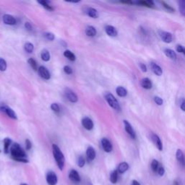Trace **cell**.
I'll return each instance as SVG.
<instances>
[{
  "mask_svg": "<svg viewBox=\"0 0 185 185\" xmlns=\"http://www.w3.org/2000/svg\"><path fill=\"white\" fill-rule=\"evenodd\" d=\"M118 178H119V173L117 172V170H114L111 173L110 181L112 184H116L118 181Z\"/></svg>",
  "mask_w": 185,
  "mask_h": 185,
  "instance_id": "cell-25",
  "label": "cell"
},
{
  "mask_svg": "<svg viewBox=\"0 0 185 185\" xmlns=\"http://www.w3.org/2000/svg\"><path fill=\"white\" fill-rule=\"evenodd\" d=\"M31 148H32L31 142L28 139H26V140H25V148H26V150H31Z\"/></svg>",
  "mask_w": 185,
  "mask_h": 185,
  "instance_id": "cell-43",
  "label": "cell"
},
{
  "mask_svg": "<svg viewBox=\"0 0 185 185\" xmlns=\"http://www.w3.org/2000/svg\"><path fill=\"white\" fill-rule=\"evenodd\" d=\"M85 33L88 36H90V37H94L96 36V34H97V31H96V29L93 26H88L87 28L85 30Z\"/></svg>",
  "mask_w": 185,
  "mask_h": 185,
  "instance_id": "cell-21",
  "label": "cell"
},
{
  "mask_svg": "<svg viewBox=\"0 0 185 185\" xmlns=\"http://www.w3.org/2000/svg\"><path fill=\"white\" fill-rule=\"evenodd\" d=\"M87 14L88 16H90L92 18H98V13L94 8H88L87 10Z\"/></svg>",
  "mask_w": 185,
  "mask_h": 185,
  "instance_id": "cell-26",
  "label": "cell"
},
{
  "mask_svg": "<svg viewBox=\"0 0 185 185\" xmlns=\"http://www.w3.org/2000/svg\"><path fill=\"white\" fill-rule=\"evenodd\" d=\"M12 143L11 139L9 138H5L4 140V151L6 154H7L9 153V148L10 146Z\"/></svg>",
  "mask_w": 185,
  "mask_h": 185,
  "instance_id": "cell-28",
  "label": "cell"
},
{
  "mask_svg": "<svg viewBox=\"0 0 185 185\" xmlns=\"http://www.w3.org/2000/svg\"><path fill=\"white\" fill-rule=\"evenodd\" d=\"M46 182L49 185H56L58 182V178L55 172L49 171L46 174Z\"/></svg>",
  "mask_w": 185,
  "mask_h": 185,
  "instance_id": "cell-4",
  "label": "cell"
},
{
  "mask_svg": "<svg viewBox=\"0 0 185 185\" xmlns=\"http://www.w3.org/2000/svg\"><path fill=\"white\" fill-rule=\"evenodd\" d=\"M129 169V164L126 162H122L118 166L117 172L119 174H124Z\"/></svg>",
  "mask_w": 185,
  "mask_h": 185,
  "instance_id": "cell-19",
  "label": "cell"
},
{
  "mask_svg": "<svg viewBox=\"0 0 185 185\" xmlns=\"http://www.w3.org/2000/svg\"><path fill=\"white\" fill-rule=\"evenodd\" d=\"M101 145H102V147H103V149L104 150V151L106 153L111 152L112 149H113V147H112L111 143V142L107 138L102 139Z\"/></svg>",
  "mask_w": 185,
  "mask_h": 185,
  "instance_id": "cell-9",
  "label": "cell"
},
{
  "mask_svg": "<svg viewBox=\"0 0 185 185\" xmlns=\"http://www.w3.org/2000/svg\"><path fill=\"white\" fill-rule=\"evenodd\" d=\"M96 151L95 149L92 146H89L86 150V156L88 161H92L96 158Z\"/></svg>",
  "mask_w": 185,
  "mask_h": 185,
  "instance_id": "cell-14",
  "label": "cell"
},
{
  "mask_svg": "<svg viewBox=\"0 0 185 185\" xmlns=\"http://www.w3.org/2000/svg\"><path fill=\"white\" fill-rule=\"evenodd\" d=\"M65 96L68 100L72 103H76L78 100V98L76 94L72 90L67 88L65 90Z\"/></svg>",
  "mask_w": 185,
  "mask_h": 185,
  "instance_id": "cell-7",
  "label": "cell"
},
{
  "mask_svg": "<svg viewBox=\"0 0 185 185\" xmlns=\"http://www.w3.org/2000/svg\"><path fill=\"white\" fill-rule=\"evenodd\" d=\"M52 150H53L54 158L55 159L56 162H57L58 168L62 171L64 166V162H65L64 154L62 153V152L61 151L59 147L55 144H53V145H52Z\"/></svg>",
  "mask_w": 185,
  "mask_h": 185,
  "instance_id": "cell-2",
  "label": "cell"
},
{
  "mask_svg": "<svg viewBox=\"0 0 185 185\" xmlns=\"http://www.w3.org/2000/svg\"><path fill=\"white\" fill-rule=\"evenodd\" d=\"M150 69H151L155 75L158 76H160L162 75L163 70L160 66H158V64L154 63V62H151L150 64Z\"/></svg>",
  "mask_w": 185,
  "mask_h": 185,
  "instance_id": "cell-15",
  "label": "cell"
},
{
  "mask_svg": "<svg viewBox=\"0 0 185 185\" xmlns=\"http://www.w3.org/2000/svg\"><path fill=\"white\" fill-rule=\"evenodd\" d=\"M82 124L83 127L87 130H91L93 128V122L89 117H84L82 120Z\"/></svg>",
  "mask_w": 185,
  "mask_h": 185,
  "instance_id": "cell-10",
  "label": "cell"
},
{
  "mask_svg": "<svg viewBox=\"0 0 185 185\" xmlns=\"http://www.w3.org/2000/svg\"><path fill=\"white\" fill-rule=\"evenodd\" d=\"M154 100H155V102H156V103L158 104V106H161L163 104V103H164L162 98L158 97V96H156V97L154 98Z\"/></svg>",
  "mask_w": 185,
  "mask_h": 185,
  "instance_id": "cell-42",
  "label": "cell"
},
{
  "mask_svg": "<svg viewBox=\"0 0 185 185\" xmlns=\"http://www.w3.org/2000/svg\"><path fill=\"white\" fill-rule=\"evenodd\" d=\"M105 31L106 34L111 36V37H115V36H117L118 33L116 29L112 25H106L105 28Z\"/></svg>",
  "mask_w": 185,
  "mask_h": 185,
  "instance_id": "cell-17",
  "label": "cell"
},
{
  "mask_svg": "<svg viewBox=\"0 0 185 185\" xmlns=\"http://www.w3.org/2000/svg\"><path fill=\"white\" fill-rule=\"evenodd\" d=\"M131 185H141V184H140V182H138V181H137V180H133L132 182Z\"/></svg>",
  "mask_w": 185,
  "mask_h": 185,
  "instance_id": "cell-48",
  "label": "cell"
},
{
  "mask_svg": "<svg viewBox=\"0 0 185 185\" xmlns=\"http://www.w3.org/2000/svg\"><path fill=\"white\" fill-rule=\"evenodd\" d=\"M64 71L66 74H67V75H71L72 72H73L72 71V69L70 66H65V67H64Z\"/></svg>",
  "mask_w": 185,
  "mask_h": 185,
  "instance_id": "cell-41",
  "label": "cell"
},
{
  "mask_svg": "<svg viewBox=\"0 0 185 185\" xmlns=\"http://www.w3.org/2000/svg\"><path fill=\"white\" fill-rule=\"evenodd\" d=\"M24 49H25V51L26 52H28V53L29 54L32 53L34 50L33 44L30 43V42H28V43H26L25 44V46H24Z\"/></svg>",
  "mask_w": 185,
  "mask_h": 185,
  "instance_id": "cell-29",
  "label": "cell"
},
{
  "mask_svg": "<svg viewBox=\"0 0 185 185\" xmlns=\"http://www.w3.org/2000/svg\"><path fill=\"white\" fill-rule=\"evenodd\" d=\"M176 157L179 163L182 166H184L185 167V157L182 150L179 149L177 150V151H176Z\"/></svg>",
  "mask_w": 185,
  "mask_h": 185,
  "instance_id": "cell-18",
  "label": "cell"
},
{
  "mask_svg": "<svg viewBox=\"0 0 185 185\" xmlns=\"http://www.w3.org/2000/svg\"><path fill=\"white\" fill-rule=\"evenodd\" d=\"M141 85L142 87L145 88V89L149 90L152 88V82L150 81V79L148 78H143L141 80Z\"/></svg>",
  "mask_w": 185,
  "mask_h": 185,
  "instance_id": "cell-20",
  "label": "cell"
},
{
  "mask_svg": "<svg viewBox=\"0 0 185 185\" xmlns=\"http://www.w3.org/2000/svg\"><path fill=\"white\" fill-rule=\"evenodd\" d=\"M124 127H125L126 132H127L129 135L131 137L132 139H135L136 138L135 132H134L131 124L129 123L127 121H126V120H124Z\"/></svg>",
  "mask_w": 185,
  "mask_h": 185,
  "instance_id": "cell-11",
  "label": "cell"
},
{
  "mask_svg": "<svg viewBox=\"0 0 185 185\" xmlns=\"http://www.w3.org/2000/svg\"><path fill=\"white\" fill-rule=\"evenodd\" d=\"M159 163H158V160H153V161L151 163V168L153 172H158V168H159Z\"/></svg>",
  "mask_w": 185,
  "mask_h": 185,
  "instance_id": "cell-33",
  "label": "cell"
},
{
  "mask_svg": "<svg viewBox=\"0 0 185 185\" xmlns=\"http://www.w3.org/2000/svg\"><path fill=\"white\" fill-rule=\"evenodd\" d=\"M7 70V62L2 58L0 57V71H5Z\"/></svg>",
  "mask_w": 185,
  "mask_h": 185,
  "instance_id": "cell-34",
  "label": "cell"
},
{
  "mask_svg": "<svg viewBox=\"0 0 185 185\" xmlns=\"http://www.w3.org/2000/svg\"><path fill=\"white\" fill-rule=\"evenodd\" d=\"M51 108L53 111L56 112V113H59V112L60 111L59 106L57 104H52L51 105Z\"/></svg>",
  "mask_w": 185,
  "mask_h": 185,
  "instance_id": "cell-38",
  "label": "cell"
},
{
  "mask_svg": "<svg viewBox=\"0 0 185 185\" xmlns=\"http://www.w3.org/2000/svg\"><path fill=\"white\" fill-rule=\"evenodd\" d=\"M85 159L82 156H80L77 159V165L80 168H82L85 166Z\"/></svg>",
  "mask_w": 185,
  "mask_h": 185,
  "instance_id": "cell-35",
  "label": "cell"
},
{
  "mask_svg": "<svg viewBox=\"0 0 185 185\" xmlns=\"http://www.w3.org/2000/svg\"><path fill=\"white\" fill-rule=\"evenodd\" d=\"M176 51L185 55V48L182 45H178L176 46Z\"/></svg>",
  "mask_w": 185,
  "mask_h": 185,
  "instance_id": "cell-40",
  "label": "cell"
},
{
  "mask_svg": "<svg viewBox=\"0 0 185 185\" xmlns=\"http://www.w3.org/2000/svg\"><path fill=\"white\" fill-rule=\"evenodd\" d=\"M105 98L106 101L108 102V104H109V106L111 108H113L114 109L117 111H119L121 109V107H120L118 100L116 99V98L111 93H109V92L106 93L105 95Z\"/></svg>",
  "mask_w": 185,
  "mask_h": 185,
  "instance_id": "cell-3",
  "label": "cell"
},
{
  "mask_svg": "<svg viewBox=\"0 0 185 185\" xmlns=\"http://www.w3.org/2000/svg\"><path fill=\"white\" fill-rule=\"evenodd\" d=\"M0 111H4L5 114H7V115L11 119H17V114H16L15 112L11 108L8 107L7 106H3L2 107H0Z\"/></svg>",
  "mask_w": 185,
  "mask_h": 185,
  "instance_id": "cell-6",
  "label": "cell"
},
{
  "mask_svg": "<svg viewBox=\"0 0 185 185\" xmlns=\"http://www.w3.org/2000/svg\"><path fill=\"white\" fill-rule=\"evenodd\" d=\"M158 175H159V176H164V174H165V169H164V168L163 167V166H159V168H158Z\"/></svg>",
  "mask_w": 185,
  "mask_h": 185,
  "instance_id": "cell-44",
  "label": "cell"
},
{
  "mask_svg": "<svg viewBox=\"0 0 185 185\" xmlns=\"http://www.w3.org/2000/svg\"><path fill=\"white\" fill-rule=\"evenodd\" d=\"M139 65H140V69L142 70V72H147V67H146V66L144 64L140 63V64H139Z\"/></svg>",
  "mask_w": 185,
  "mask_h": 185,
  "instance_id": "cell-45",
  "label": "cell"
},
{
  "mask_svg": "<svg viewBox=\"0 0 185 185\" xmlns=\"http://www.w3.org/2000/svg\"><path fill=\"white\" fill-rule=\"evenodd\" d=\"M0 152H1V151H0Z\"/></svg>",
  "mask_w": 185,
  "mask_h": 185,
  "instance_id": "cell-51",
  "label": "cell"
},
{
  "mask_svg": "<svg viewBox=\"0 0 185 185\" xmlns=\"http://www.w3.org/2000/svg\"><path fill=\"white\" fill-rule=\"evenodd\" d=\"M44 37L46 38V39L49 40V41H54V39H55V37H54V35L52 33H49V32H47V33H45L43 34Z\"/></svg>",
  "mask_w": 185,
  "mask_h": 185,
  "instance_id": "cell-36",
  "label": "cell"
},
{
  "mask_svg": "<svg viewBox=\"0 0 185 185\" xmlns=\"http://www.w3.org/2000/svg\"><path fill=\"white\" fill-rule=\"evenodd\" d=\"M161 4H162V5L164 6V7L166 8V9H167V10L168 12H172H172H174V8H172V7H171V6L167 5V4H166V3H165V2H162Z\"/></svg>",
  "mask_w": 185,
  "mask_h": 185,
  "instance_id": "cell-39",
  "label": "cell"
},
{
  "mask_svg": "<svg viewBox=\"0 0 185 185\" xmlns=\"http://www.w3.org/2000/svg\"><path fill=\"white\" fill-rule=\"evenodd\" d=\"M25 28L28 30V31H31L32 30V25H31V23H28V22L25 23Z\"/></svg>",
  "mask_w": 185,
  "mask_h": 185,
  "instance_id": "cell-46",
  "label": "cell"
},
{
  "mask_svg": "<svg viewBox=\"0 0 185 185\" xmlns=\"http://www.w3.org/2000/svg\"><path fill=\"white\" fill-rule=\"evenodd\" d=\"M21 185H28V184H24V183H23V184H21Z\"/></svg>",
  "mask_w": 185,
  "mask_h": 185,
  "instance_id": "cell-50",
  "label": "cell"
},
{
  "mask_svg": "<svg viewBox=\"0 0 185 185\" xmlns=\"http://www.w3.org/2000/svg\"><path fill=\"white\" fill-rule=\"evenodd\" d=\"M116 94H117L119 97H125V96L127 95V91H126V90L124 87H122V86H119V87L116 88Z\"/></svg>",
  "mask_w": 185,
  "mask_h": 185,
  "instance_id": "cell-22",
  "label": "cell"
},
{
  "mask_svg": "<svg viewBox=\"0 0 185 185\" xmlns=\"http://www.w3.org/2000/svg\"><path fill=\"white\" fill-rule=\"evenodd\" d=\"M3 22L6 25H13L16 24L15 18L14 17L13 15H8V14H5V15L3 16Z\"/></svg>",
  "mask_w": 185,
  "mask_h": 185,
  "instance_id": "cell-13",
  "label": "cell"
},
{
  "mask_svg": "<svg viewBox=\"0 0 185 185\" xmlns=\"http://www.w3.org/2000/svg\"><path fill=\"white\" fill-rule=\"evenodd\" d=\"M69 179L71 182L75 183V184H79V183L80 182V181H81V179H80L79 173H78L77 171L75 169H72L70 172Z\"/></svg>",
  "mask_w": 185,
  "mask_h": 185,
  "instance_id": "cell-5",
  "label": "cell"
},
{
  "mask_svg": "<svg viewBox=\"0 0 185 185\" xmlns=\"http://www.w3.org/2000/svg\"><path fill=\"white\" fill-rule=\"evenodd\" d=\"M28 62L29 65L31 66V67H32V69H33V70H35V71H36V70H39V69H38L37 62H36L35 59H32V58H30V59H28Z\"/></svg>",
  "mask_w": 185,
  "mask_h": 185,
  "instance_id": "cell-32",
  "label": "cell"
},
{
  "mask_svg": "<svg viewBox=\"0 0 185 185\" xmlns=\"http://www.w3.org/2000/svg\"><path fill=\"white\" fill-rule=\"evenodd\" d=\"M64 56L72 62H74L76 59L75 54L72 53L71 51H70V50H66V51L64 52Z\"/></svg>",
  "mask_w": 185,
  "mask_h": 185,
  "instance_id": "cell-27",
  "label": "cell"
},
{
  "mask_svg": "<svg viewBox=\"0 0 185 185\" xmlns=\"http://www.w3.org/2000/svg\"><path fill=\"white\" fill-rule=\"evenodd\" d=\"M164 53H165V54H166V57L170 58L171 59L175 60L176 59V52H174V51H173V50H172V49H165Z\"/></svg>",
  "mask_w": 185,
  "mask_h": 185,
  "instance_id": "cell-23",
  "label": "cell"
},
{
  "mask_svg": "<svg viewBox=\"0 0 185 185\" xmlns=\"http://www.w3.org/2000/svg\"><path fill=\"white\" fill-rule=\"evenodd\" d=\"M38 71H39L40 76H41L42 78H43V79L49 80L50 78H51V75H50L49 70H47V68L43 67V66H40Z\"/></svg>",
  "mask_w": 185,
  "mask_h": 185,
  "instance_id": "cell-8",
  "label": "cell"
},
{
  "mask_svg": "<svg viewBox=\"0 0 185 185\" xmlns=\"http://www.w3.org/2000/svg\"><path fill=\"white\" fill-rule=\"evenodd\" d=\"M151 140L158 150H163V145L161 141H160V139L159 138V137L156 135V134H153L151 135Z\"/></svg>",
  "mask_w": 185,
  "mask_h": 185,
  "instance_id": "cell-16",
  "label": "cell"
},
{
  "mask_svg": "<svg viewBox=\"0 0 185 185\" xmlns=\"http://www.w3.org/2000/svg\"><path fill=\"white\" fill-rule=\"evenodd\" d=\"M173 185H179V183L177 182V181H174V184H173Z\"/></svg>",
  "mask_w": 185,
  "mask_h": 185,
  "instance_id": "cell-49",
  "label": "cell"
},
{
  "mask_svg": "<svg viewBox=\"0 0 185 185\" xmlns=\"http://www.w3.org/2000/svg\"><path fill=\"white\" fill-rule=\"evenodd\" d=\"M41 57L42 60H43L44 62H49L51 58V55H50L49 51L47 49H43L41 51Z\"/></svg>",
  "mask_w": 185,
  "mask_h": 185,
  "instance_id": "cell-24",
  "label": "cell"
},
{
  "mask_svg": "<svg viewBox=\"0 0 185 185\" xmlns=\"http://www.w3.org/2000/svg\"><path fill=\"white\" fill-rule=\"evenodd\" d=\"M159 36L162 41H164L165 43H171L172 41V35L168 32L160 31Z\"/></svg>",
  "mask_w": 185,
  "mask_h": 185,
  "instance_id": "cell-12",
  "label": "cell"
},
{
  "mask_svg": "<svg viewBox=\"0 0 185 185\" xmlns=\"http://www.w3.org/2000/svg\"><path fill=\"white\" fill-rule=\"evenodd\" d=\"M181 108H182V111H185V100H182V103H181Z\"/></svg>",
  "mask_w": 185,
  "mask_h": 185,
  "instance_id": "cell-47",
  "label": "cell"
},
{
  "mask_svg": "<svg viewBox=\"0 0 185 185\" xmlns=\"http://www.w3.org/2000/svg\"><path fill=\"white\" fill-rule=\"evenodd\" d=\"M10 153L12 158L15 160L22 163H28V160L26 158V153L22 149L18 143H14L10 148Z\"/></svg>",
  "mask_w": 185,
  "mask_h": 185,
  "instance_id": "cell-1",
  "label": "cell"
},
{
  "mask_svg": "<svg viewBox=\"0 0 185 185\" xmlns=\"http://www.w3.org/2000/svg\"><path fill=\"white\" fill-rule=\"evenodd\" d=\"M39 3L40 4V5H41L42 6H43V7H45L46 9H48V10H49V11L54 10V8L49 5L48 2L44 1V0H42V1H39Z\"/></svg>",
  "mask_w": 185,
  "mask_h": 185,
  "instance_id": "cell-31",
  "label": "cell"
},
{
  "mask_svg": "<svg viewBox=\"0 0 185 185\" xmlns=\"http://www.w3.org/2000/svg\"><path fill=\"white\" fill-rule=\"evenodd\" d=\"M138 4V5H140L144 7H153L154 4L152 2L150 1H141V2H134V4Z\"/></svg>",
  "mask_w": 185,
  "mask_h": 185,
  "instance_id": "cell-30",
  "label": "cell"
},
{
  "mask_svg": "<svg viewBox=\"0 0 185 185\" xmlns=\"http://www.w3.org/2000/svg\"><path fill=\"white\" fill-rule=\"evenodd\" d=\"M179 11L181 14L185 17V2H179Z\"/></svg>",
  "mask_w": 185,
  "mask_h": 185,
  "instance_id": "cell-37",
  "label": "cell"
}]
</instances>
